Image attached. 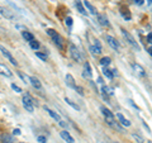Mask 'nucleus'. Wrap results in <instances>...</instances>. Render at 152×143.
Listing matches in <instances>:
<instances>
[{
  "instance_id": "obj_1",
  "label": "nucleus",
  "mask_w": 152,
  "mask_h": 143,
  "mask_svg": "<svg viewBox=\"0 0 152 143\" xmlns=\"http://www.w3.org/2000/svg\"><path fill=\"white\" fill-rule=\"evenodd\" d=\"M69 52H70V56H71V58L75 61V62H77V63L84 62V56H83V53L79 51V48L76 47L75 45H72V43H71V45L69 46Z\"/></svg>"
},
{
  "instance_id": "obj_28",
  "label": "nucleus",
  "mask_w": 152,
  "mask_h": 143,
  "mask_svg": "<svg viewBox=\"0 0 152 143\" xmlns=\"http://www.w3.org/2000/svg\"><path fill=\"white\" fill-rule=\"evenodd\" d=\"M65 23H66L67 27H69V29H71V28H72V18H71V17H66Z\"/></svg>"
},
{
  "instance_id": "obj_19",
  "label": "nucleus",
  "mask_w": 152,
  "mask_h": 143,
  "mask_svg": "<svg viewBox=\"0 0 152 143\" xmlns=\"http://www.w3.org/2000/svg\"><path fill=\"white\" fill-rule=\"evenodd\" d=\"M75 7L77 8V10L80 11L83 15H86L87 14V11L85 10V8H84V5H83V3L80 1V0H75Z\"/></svg>"
},
{
  "instance_id": "obj_20",
  "label": "nucleus",
  "mask_w": 152,
  "mask_h": 143,
  "mask_svg": "<svg viewBox=\"0 0 152 143\" xmlns=\"http://www.w3.org/2000/svg\"><path fill=\"white\" fill-rule=\"evenodd\" d=\"M22 37L24 38L27 42H31V41H33L34 39V36L32 33H29V32H27V31H23L22 32Z\"/></svg>"
},
{
  "instance_id": "obj_31",
  "label": "nucleus",
  "mask_w": 152,
  "mask_h": 143,
  "mask_svg": "<svg viewBox=\"0 0 152 143\" xmlns=\"http://www.w3.org/2000/svg\"><path fill=\"white\" fill-rule=\"evenodd\" d=\"M36 56H37L38 58H41L42 61H46V60H47V56H46L45 53H41V52H36Z\"/></svg>"
},
{
  "instance_id": "obj_37",
  "label": "nucleus",
  "mask_w": 152,
  "mask_h": 143,
  "mask_svg": "<svg viewBox=\"0 0 152 143\" xmlns=\"http://www.w3.org/2000/svg\"><path fill=\"white\" fill-rule=\"evenodd\" d=\"M58 124H60V125H61V127H63V128H66V123H65V122H63V120H62V119H60V120H58Z\"/></svg>"
},
{
  "instance_id": "obj_3",
  "label": "nucleus",
  "mask_w": 152,
  "mask_h": 143,
  "mask_svg": "<svg viewBox=\"0 0 152 143\" xmlns=\"http://www.w3.org/2000/svg\"><path fill=\"white\" fill-rule=\"evenodd\" d=\"M22 103H23V106H24V109L27 110V112H29V113L34 112V101H33V99L31 98V95L25 94L22 98Z\"/></svg>"
},
{
  "instance_id": "obj_39",
  "label": "nucleus",
  "mask_w": 152,
  "mask_h": 143,
  "mask_svg": "<svg viewBox=\"0 0 152 143\" xmlns=\"http://www.w3.org/2000/svg\"><path fill=\"white\" fill-rule=\"evenodd\" d=\"M151 1H152V0H147V3H148V5H151Z\"/></svg>"
},
{
  "instance_id": "obj_16",
  "label": "nucleus",
  "mask_w": 152,
  "mask_h": 143,
  "mask_svg": "<svg viewBox=\"0 0 152 143\" xmlns=\"http://www.w3.org/2000/svg\"><path fill=\"white\" fill-rule=\"evenodd\" d=\"M90 52H91L93 56H99L101 53V46H96V45H93L89 47Z\"/></svg>"
},
{
  "instance_id": "obj_25",
  "label": "nucleus",
  "mask_w": 152,
  "mask_h": 143,
  "mask_svg": "<svg viewBox=\"0 0 152 143\" xmlns=\"http://www.w3.org/2000/svg\"><path fill=\"white\" fill-rule=\"evenodd\" d=\"M110 62H112V60H110L109 57H103V58L100 60V65L104 66V67H105V66H109Z\"/></svg>"
},
{
  "instance_id": "obj_27",
  "label": "nucleus",
  "mask_w": 152,
  "mask_h": 143,
  "mask_svg": "<svg viewBox=\"0 0 152 143\" xmlns=\"http://www.w3.org/2000/svg\"><path fill=\"white\" fill-rule=\"evenodd\" d=\"M101 91H103V94H109V95H113V91L109 89L107 85H103L101 86Z\"/></svg>"
},
{
  "instance_id": "obj_33",
  "label": "nucleus",
  "mask_w": 152,
  "mask_h": 143,
  "mask_svg": "<svg viewBox=\"0 0 152 143\" xmlns=\"http://www.w3.org/2000/svg\"><path fill=\"white\" fill-rule=\"evenodd\" d=\"M46 32H47V34H48V36H49V37H53V36H55V34H56V33H57V32H56V31H55V29H51V28H48V29H47V31H46Z\"/></svg>"
},
{
  "instance_id": "obj_7",
  "label": "nucleus",
  "mask_w": 152,
  "mask_h": 143,
  "mask_svg": "<svg viewBox=\"0 0 152 143\" xmlns=\"http://www.w3.org/2000/svg\"><path fill=\"white\" fill-rule=\"evenodd\" d=\"M51 38H52V41H53L55 45H56L57 47L62 51V49H63V39H62V37H61L58 33H56L53 37H51Z\"/></svg>"
},
{
  "instance_id": "obj_34",
  "label": "nucleus",
  "mask_w": 152,
  "mask_h": 143,
  "mask_svg": "<svg viewBox=\"0 0 152 143\" xmlns=\"http://www.w3.org/2000/svg\"><path fill=\"white\" fill-rule=\"evenodd\" d=\"M37 141L39 142V143H47V139H46V137H43V136H38L37 137Z\"/></svg>"
},
{
  "instance_id": "obj_12",
  "label": "nucleus",
  "mask_w": 152,
  "mask_h": 143,
  "mask_svg": "<svg viewBox=\"0 0 152 143\" xmlns=\"http://www.w3.org/2000/svg\"><path fill=\"white\" fill-rule=\"evenodd\" d=\"M98 22L103 27H109V20H108L107 15H104V14H98Z\"/></svg>"
},
{
  "instance_id": "obj_18",
  "label": "nucleus",
  "mask_w": 152,
  "mask_h": 143,
  "mask_svg": "<svg viewBox=\"0 0 152 143\" xmlns=\"http://www.w3.org/2000/svg\"><path fill=\"white\" fill-rule=\"evenodd\" d=\"M29 82L32 84V86H33V87H36V89H41V87H42L41 81L38 80L37 77H34V76H29Z\"/></svg>"
},
{
  "instance_id": "obj_10",
  "label": "nucleus",
  "mask_w": 152,
  "mask_h": 143,
  "mask_svg": "<svg viewBox=\"0 0 152 143\" xmlns=\"http://www.w3.org/2000/svg\"><path fill=\"white\" fill-rule=\"evenodd\" d=\"M117 118H118V120H119V123H121L122 125H123V127H131V122L128 120L127 118H125V116L123 115V114H121V113H118V114H117Z\"/></svg>"
},
{
  "instance_id": "obj_8",
  "label": "nucleus",
  "mask_w": 152,
  "mask_h": 143,
  "mask_svg": "<svg viewBox=\"0 0 152 143\" xmlns=\"http://www.w3.org/2000/svg\"><path fill=\"white\" fill-rule=\"evenodd\" d=\"M83 77H84V78H91V77H93V72H91V69H90V63H89V62H85V63H84Z\"/></svg>"
},
{
  "instance_id": "obj_41",
  "label": "nucleus",
  "mask_w": 152,
  "mask_h": 143,
  "mask_svg": "<svg viewBox=\"0 0 152 143\" xmlns=\"http://www.w3.org/2000/svg\"><path fill=\"white\" fill-rule=\"evenodd\" d=\"M10 143H14V142H10Z\"/></svg>"
},
{
  "instance_id": "obj_4",
  "label": "nucleus",
  "mask_w": 152,
  "mask_h": 143,
  "mask_svg": "<svg viewBox=\"0 0 152 143\" xmlns=\"http://www.w3.org/2000/svg\"><path fill=\"white\" fill-rule=\"evenodd\" d=\"M0 51H1L3 56H4L5 58H7V60L9 61V62L11 63V65H14V66H18V62H17V61H15V58H14L13 56H11V53H10L9 51H8L7 48L4 47V46H1V45H0Z\"/></svg>"
},
{
  "instance_id": "obj_36",
  "label": "nucleus",
  "mask_w": 152,
  "mask_h": 143,
  "mask_svg": "<svg viewBox=\"0 0 152 143\" xmlns=\"http://www.w3.org/2000/svg\"><path fill=\"white\" fill-rule=\"evenodd\" d=\"M133 3L136 5H142L143 4V0H133Z\"/></svg>"
},
{
  "instance_id": "obj_38",
  "label": "nucleus",
  "mask_w": 152,
  "mask_h": 143,
  "mask_svg": "<svg viewBox=\"0 0 152 143\" xmlns=\"http://www.w3.org/2000/svg\"><path fill=\"white\" fill-rule=\"evenodd\" d=\"M147 39H148V43H151V42H152V41H151V39H152V34H151V33H148V34H147Z\"/></svg>"
},
{
  "instance_id": "obj_29",
  "label": "nucleus",
  "mask_w": 152,
  "mask_h": 143,
  "mask_svg": "<svg viewBox=\"0 0 152 143\" xmlns=\"http://www.w3.org/2000/svg\"><path fill=\"white\" fill-rule=\"evenodd\" d=\"M18 75L20 76V78L24 81V82H29V76H27V75H24V74H22V72H18Z\"/></svg>"
},
{
  "instance_id": "obj_26",
  "label": "nucleus",
  "mask_w": 152,
  "mask_h": 143,
  "mask_svg": "<svg viewBox=\"0 0 152 143\" xmlns=\"http://www.w3.org/2000/svg\"><path fill=\"white\" fill-rule=\"evenodd\" d=\"M132 137H133V139H134V141H136L137 143H143V142H145V141H143V138H142L141 136H139V134L133 133V134H132Z\"/></svg>"
},
{
  "instance_id": "obj_6",
  "label": "nucleus",
  "mask_w": 152,
  "mask_h": 143,
  "mask_svg": "<svg viewBox=\"0 0 152 143\" xmlns=\"http://www.w3.org/2000/svg\"><path fill=\"white\" fill-rule=\"evenodd\" d=\"M105 39H107L108 45H109L113 49H115V51H119V43H118V41L114 38L113 36H109V34H108V36L105 37Z\"/></svg>"
},
{
  "instance_id": "obj_35",
  "label": "nucleus",
  "mask_w": 152,
  "mask_h": 143,
  "mask_svg": "<svg viewBox=\"0 0 152 143\" xmlns=\"http://www.w3.org/2000/svg\"><path fill=\"white\" fill-rule=\"evenodd\" d=\"M13 134H14V136H20V129H18V128H17V129H14Z\"/></svg>"
},
{
  "instance_id": "obj_15",
  "label": "nucleus",
  "mask_w": 152,
  "mask_h": 143,
  "mask_svg": "<svg viewBox=\"0 0 152 143\" xmlns=\"http://www.w3.org/2000/svg\"><path fill=\"white\" fill-rule=\"evenodd\" d=\"M0 75L7 76V77H11V76H13V74H11L10 70L8 69L5 65H1V63H0Z\"/></svg>"
},
{
  "instance_id": "obj_17",
  "label": "nucleus",
  "mask_w": 152,
  "mask_h": 143,
  "mask_svg": "<svg viewBox=\"0 0 152 143\" xmlns=\"http://www.w3.org/2000/svg\"><path fill=\"white\" fill-rule=\"evenodd\" d=\"M45 110H46V112H47L48 114H49V116H51V118H53L56 122H58V120H60V119H61L60 114H58V113H56V112H53V110H52V109H49L48 106H45Z\"/></svg>"
},
{
  "instance_id": "obj_5",
  "label": "nucleus",
  "mask_w": 152,
  "mask_h": 143,
  "mask_svg": "<svg viewBox=\"0 0 152 143\" xmlns=\"http://www.w3.org/2000/svg\"><path fill=\"white\" fill-rule=\"evenodd\" d=\"M0 14H1L4 18L7 19H10V20H15V14L13 13V10L8 9V8L3 7V5H0Z\"/></svg>"
},
{
  "instance_id": "obj_23",
  "label": "nucleus",
  "mask_w": 152,
  "mask_h": 143,
  "mask_svg": "<svg viewBox=\"0 0 152 143\" xmlns=\"http://www.w3.org/2000/svg\"><path fill=\"white\" fill-rule=\"evenodd\" d=\"M65 101H66V104H69L70 106H71V108H74L75 110H77V112H80V106H79V105L76 104V103H74V101H72V100H70L69 98H65Z\"/></svg>"
},
{
  "instance_id": "obj_11",
  "label": "nucleus",
  "mask_w": 152,
  "mask_h": 143,
  "mask_svg": "<svg viewBox=\"0 0 152 143\" xmlns=\"http://www.w3.org/2000/svg\"><path fill=\"white\" fill-rule=\"evenodd\" d=\"M83 5H84V8H85L86 10H89V13H90V14H93V15H96V13H98V11H96L95 7L91 4V3H89L87 0H85Z\"/></svg>"
},
{
  "instance_id": "obj_24",
  "label": "nucleus",
  "mask_w": 152,
  "mask_h": 143,
  "mask_svg": "<svg viewBox=\"0 0 152 143\" xmlns=\"http://www.w3.org/2000/svg\"><path fill=\"white\" fill-rule=\"evenodd\" d=\"M29 46H31V48L34 49V51H38V49H39V47H41L39 42H38V41H34V39L29 42Z\"/></svg>"
},
{
  "instance_id": "obj_22",
  "label": "nucleus",
  "mask_w": 152,
  "mask_h": 143,
  "mask_svg": "<svg viewBox=\"0 0 152 143\" xmlns=\"http://www.w3.org/2000/svg\"><path fill=\"white\" fill-rule=\"evenodd\" d=\"M103 74H104V76L108 77L109 80H112V78H113V72H112V70L108 69V66H105L103 69Z\"/></svg>"
},
{
  "instance_id": "obj_2",
  "label": "nucleus",
  "mask_w": 152,
  "mask_h": 143,
  "mask_svg": "<svg viewBox=\"0 0 152 143\" xmlns=\"http://www.w3.org/2000/svg\"><path fill=\"white\" fill-rule=\"evenodd\" d=\"M121 32H122V36L124 37V39L132 46V48H134L136 51H139V45L137 43V41L134 39V37L132 36V34H131L129 32H127L125 29H121Z\"/></svg>"
},
{
  "instance_id": "obj_30",
  "label": "nucleus",
  "mask_w": 152,
  "mask_h": 143,
  "mask_svg": "<svg viewBox=\"0 0 152 143\" xmlns=\"http://www.w3.org/2000/svg\"><path fill=\"white\" fill-rule=\"evenodd\" d=\"M75 90L77 91V94L80 95V96H84V89H83L81 86H77V85H76V86H75Z\"/></svg>"
},
{
  "instance_id": "obj_9",
  "label": "nucleus",
  "mask_w": 152,
  "mask_h": 143,
  "mask_svg": "<svg viewBox=\"0 0 152 143\" xmlns=\"http://www.w3.org/2000/svg\"><path fill=\"white\" fill-rule=\"evenodd\" d=\"M60 136H61V138L63 139V141H66L67 143H74V138H72V136L70 134L67 130H62V132H60Z\"/></svg>"
},
{
  "instance_id": "obj_13",
  "label": "nucleus",
  "mask_w": 152,
  "mask_h": 143,
  "mask_svg": "<svg viewBox=\"0 0 152 143\" xmlns=\"http://www.w3.org/2000/svg\"><path fill=\"white\" fill-rule=\"evenodd\" d=\"M133 70L139 77H146V71L141 65H133Z\"/></svg>"
},
{
  "instance_id": "obj_32",
  "label": "nucleus",
  "mask_w": 152,
  "mask_h": 143,
  "mask_svg": "<svg viewBox=\"0 0 152 143\" xmlns=\"http://www.w3.org/2000/svg\"><path fill=\"white\" fill-rule=\"evenodd\" d=\"M10 86H11V89H13V90H14V91H15V92H22V91H23V90L20 89V87H19L18 85H15V84H11Z\"/></svg>"
},
{
  "instance_id": "obj_40",
  "label": "nucleus",
  "mask_w": 152,
  "mask_h": 143,
  "mask_svg": "<svg viewBox=\"0 0 152 143\" xmlns=\"http://www.w3.org/2000/svg\"><path fill=\"white\" fill-rule=\"evenodd\" d=\"M20 143H27V142H20Z\"/></svg>"
},
{
  "instance_id": "obj_21",
  "label": "nucleus",
  "mask_w": 152,
  "mask_h": 143,
  "mask_svg": "<svg viewBox=\"0 0 152 143\" xmlns=\"http://www.w3.org/2000/svg\"><path fill=\"white\" fill-rule=\"evenodd\" d=\"M0 139H1V142H3V143H10V142H14L13 137L9 136V134H1Z\"/></svg>"
},
{
  "instance_id": "obj_14",
  "label": "nucleus",
  "mask_w": 152,
  "mask_h": 143,
  "mask_svg": "<svg viewBox=\"0 0 152 143\" xmlns=\"http://www.w3.org/2000/svg\"><path fill=\"white\" fill-rule=\"evenodd\" d=\"M65 81H66V85L69 86V87H71V89H75L76 84H75V78H74V76H72V75L67 74L66 77H65Z\"/></svg>"
}]
</instances>
